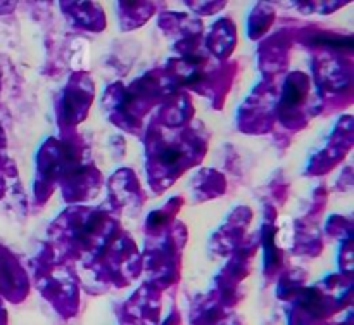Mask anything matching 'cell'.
I'll list each match as a JSON object with an SVG mask.
<instances>
[{
	"label": "cell",
	"instance_id": "obj_1",
	"mask_svg": "<svg viewBox=\"0 0 354 325\" xmlns=\"http://www.w3.org/2000/svg\"><path fill=\"white\" fill-rule=\"evenodd\" d=\"M176 159H178V152L176 151H166L165 154H162V161H165L166 165H173Z\"/></svg>",
	"mask_w": 354,
	"mask_h": 325
}]
</instances>
